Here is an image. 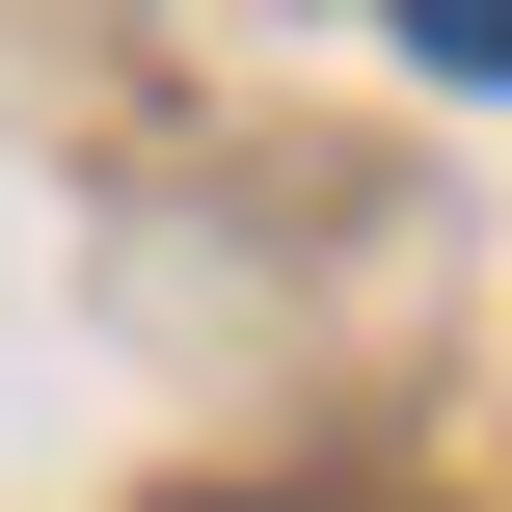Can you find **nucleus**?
Here are the masks:
<instances>
[{
	"label": "nucleus",
	"mask_w": 512,
	"mask_h": 512,
	"mask_svg": "<svg viewBox=\"0 0 512 512\" xmlns=\"http://www.w3.org/2000/svg\"><path fill=\"white\" fill-rule=\"evenodd\" d=\"M405 54L432 81H512V0H405Z\"/></svg>",
	"instance_id": "1"
}]
</instances>
